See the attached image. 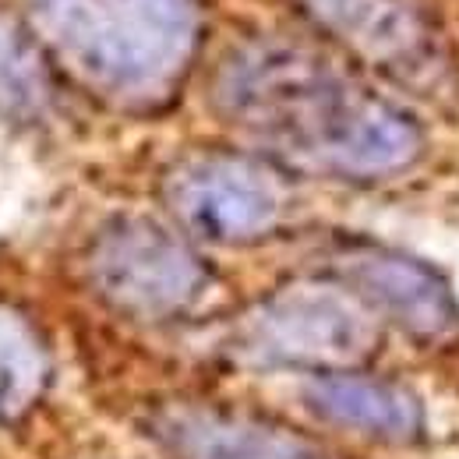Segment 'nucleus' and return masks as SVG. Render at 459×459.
<instances>
[{
  "label": "nucleus",
  "mask_w": 459,
  "mask_h": 459,
  "mask_svg": "<svg viewBox=\"0 0 459 459\" xmlns=\"http://www.w3.org/2000/svg\"><path fill=\"white\" fill-rule=\"evenodd\" d=\"M216 100L244 134L311 170L382 177L420 149L413 117L304 47L240 50L220 74Z\"/></svg>",
  "instance_id": "obj_1"
},
{
  "label": "nucleus",
  "mask_w": 459,
  "mask_h": 459,
  "mask_svg": "<svg viewBox=\"0 0 459 459\" xmlns=\"http://www.w3.org/2000/svg\"><path fill=\"white\" fill-rule=\"evenodd\" d=\"M32 14L85 85L124 103L163 96L198 32L191 0H32Z\"/></svg>",
  "instance_id": "obj_2"
},
{
  "label": "nucleus",
  "mask_w": 459,
  "mask_h": 459,
  "mask_svg": "<svg viewBox=\"0 0 459 459\" xmlns=\"http://www.w3.org/2000/svg\"><path fill=\"white\" fill-rule=\"evenodd\" d=\"M378 343L371 315L340 290L297 287L273 297L244 325V350L265 364L346 368Z\"/></svg>",
  "instance_id": "obj_3"
},
{
  "label": "nucleus",
  "mask_w": 459,
  "mask_h": 459,
  "mask_svg": "<svg viewBox=\"0 0 459 459\" xmlns=\"http://www.w3.org/2000/svg\"><path fill=\"white\" fill-rule=\"evenodd\" d=\"M100 290L127 311L167 315L202 287L198 258L152 220H117L92 251Z\"/></svg>",
  "instance_id": "obj_4"
},
{
  "label": "nucleus",
  "mask_w": 459,
  "mask_h": 459,
  "mask_svg": "<svg viewBox=\"0 0 459 459\" xmlns=\"http://www.w3.org/2000/svg\"><path fill=\"white\" fill-rule=\"evenodd\" d=\"M311 11L360 57L410 89H442L449 57L442 36L410 0H307Z\"/></svg>",
  "instance_id": "obj_5"
},
{
  "label": "nucleus",
  "mask_w": 459,
  "mask_h": 459,
  "mask_svg": "<svg viewBox=\"0 0 459 459\" xmlns=\"http://www.w3.org/2000/svg\"><path fill=\"white\" fill-rule=\"evenodd\" d=\"M170 205L209 240H247L276 223L280 187L247 160L209 156L173 173Z\"/></svg>",
  "instance_id": "obj_6"
},
{
  "label": "nucleus",
  "mask_w": 459,
  "mask_h": 459,
  "mask_svg": "<svg viewBox=\"0 0 459 459\" xmlns=\"http://www.w3.org/2000/svg\"><path fill=\"white\" fill-rule=\"evenodd\" d=\"M350 280L375 307L417 336H442L459 322L456 300L446 280L403 255L368 251L350 262Z\"/></svg>",
  "instance_id": "obj_7"
},
{
  "label": "nucleus",
  "mask_w": 459,
  "mask_h": 459,
  "mask_svg": "<svg viewBox=\"0 0 459 459\" xmlns=\"http://www.w3.org/2000/svg\"><path fill=\"white\" fill-rule=\"evenodd\" d=\"M156 435L177 459H322L290 431L209 410H167Z\"/></svg>",
  "instance_id": "obj_8"
},
{
  "label": "nucleus",
  "mask_w": 459,
  "mask_h": 459,
  "mask_svg": "<svg viewBox=\"0 0 459 459\" xmlns=\"http://www.w3.org/2000/svg\"><path fill=\"white\" fill-rule=\"evenodd\" d=\"M307 403L325 420L364 431V435L410 438L420 431V403L406 389L389 385V382L333 375L307 389Z\"/></svg>",
  "instance_id": "obj_9"
},
{
  "label": "nucleus",
  "mask_w": 459,
  "mask_h": 459,
  "mask_svg": "<svg viewBox=\"0 0 459 459\" xmlns=\"http://www.w3.org/2000/svg\"><path fill=\"white\" fill-rule=\"evenodd\" d=\"M47 360L36 336L11 315L0 311V420L25 413L39 396Z\"/></svg>",
  "instance_id": "obj_10"
},
{
  "label": "nucleus",
  "mask_w": 459,
  "mask_h": 459,
  "mask_svg": "<svg viewBox=\"0 0 459 459\" xmlns=\"http://www.w3.org/2000/svg\"><path fill=\"white\" fill-rule=\"evenodd\" d=\"M43 100V74L32 50L0 22V110L25 114Z\"/></svg>",
  "instance_id": "obj_11"
}]
</instances>
